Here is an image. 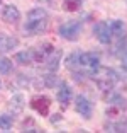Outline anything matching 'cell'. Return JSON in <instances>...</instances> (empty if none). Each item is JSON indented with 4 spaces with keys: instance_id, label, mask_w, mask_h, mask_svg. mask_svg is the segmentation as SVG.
<instances>
[{
    "instance_id": "cell-3",
    "label": "cell",
    "mask_w": 127,
    "mask_h": 133,
    "mask_svg": "<svg viewBox=\"0 0 127 133\" xmlns=\"http://www.w3.org/2000/svg\"><path fill=\"white\" fill-rule=\"evenodd\" d=\"M93 32H95L97 39H98L102 44H108V43H110L112 31H110V26H108L107 22H98L95 26V29H93Z\"/></svg>"
},
{
    "instance_id": "cell-5",
    "label": "cell",
    "mask_w": 127,
    "mask_h": 133,
    "mask_svg": "<svg viewBox=\"0 0 127 133\" xmlns=\"http://www.w3.org/2000/svg\"><path fill=\"white\" fill-rule=\"evenodd\" d=\"M49 99L46 96H37V97L32 99V108L37 111L41 116H47V111H49Z\"/></svg>"
},
{
    "instance_id": "cell-18",
    "label": "cell",
    "mask_w": 127,
    "mask_h": 133,
    "mask_svg": "<svg viewBox=\"0 0 127 133\" xmlns=\"http://www.w3.org/2000/svg\"><path fill=\"white\" fill-rule=\"evenodd\" d=\"M0 2H2V0H0Z\"/></svg>"
},
{
    "instance_id": "cell-13",
    "label": "cell",
    "mask_w": 127,
    "mask_h": 133,
    "mask_svg": "<svg viewBox=\"0 0 127 133\" xmlns=\"http://www.w3.org/2000/svg\"><path fill=\"white\" fill-rule=\"evenodd\" d=\"M59 56H61V51L56 50V51H51L49 53V63H47V66H49V70H56L58 68V62H59Z\"/></svg>"
},
{
    "instance_id": "cell-10",
    "label": "cell",
    "mask_w": 127,
    "mask_h": 133,
    "mask_svg": "<svg viewBox=\"0 0 127 133\" xmlns=\"http://www.w3.org/2000/svg\"><path fill=\"white\" fill-rule=\"evenodd\" d=\"M71 97H73L71 89L66 87V85H61V89L58 90V101L61 102V104H68V102L71 101Z\"/></svg>"
},
{
    "instance_id": "cell-9",
    "label": "cell",
    "mask_w": 127,
    "mask_h": 133,
    "mask_svg": "<svg viewBox=\"0 0 127 133\" xmlns=\"http://www.w3.org/2000/svg\"><path fill=\"white\" fill-rule=\"evenodd\" d=\"M110 31H112V34L115 36V38H124L125 36V24L122 22V21H119V19H115V21H112L110 24Z\"/></svg>"
},
{
    "instance_id": "cell-1",
    "label": "cell",
    "mask_w": 127,
    "mask_h": 133,
    "mask_svg": "<svg viewBox=\"0 0 127 133\" xmlns=\"http://www.w3.org/2000/svg\"><path fill=\"white\" fill-rule=\"evenodd\" d=\"M80 31H81V24L78 21H69V22L63 24L61 28H59L61 38L68 39V41H76L78 36H80Z\"/></svg>"
},
{
    "instance_id": "cell-12",
    "label": "cell",
    "mask_w": 127,
    "mask_h": 133,
    "mask_svg": "<svg viewBox=\"0 0 127 133\" xmlns=\"http://www.w3.org/2000/svg\"><path fill=\"white\" fill-rule=\"evenodd\" d=\"M15 62L19 63V65H29V63L32 62V53H29V51H20V53L15 55Z\"/></svg>"
},
{
    "instance_id": "cell-8",
    "label": "cell",
    "mask_w": 127,
    "mask_h": 133,
    "mask_svg": "<svg viewBox=\"0 0 127 133\" xmlns=\"http://www.w3.org/2000/svg\"><path fill=\"white\" fill-rule=\"evenodd\" d=\"M24 104H26V102H24V96L22 94H15L10 99V102H9V109H10L14 114H20L22 109H24Z\"/></svg>"
},
{
    "instance_id": "cell-17",
    "label": "cell",
    "mask_w": 127,
    "mask_h": 133,
    "mask_svg": "<svg viewBox=\"0 0 127 133\" xmlns=\"http://www.w3.org/2000/svg\"><path fill=\"white\" fill-rule=\"evenodd\" d=\"M122 68H124V70L127 72V55H125V56L122 58Z\"/></svg>"
},
{
    "instance_id": "cell-4",
    "label": "cell",
    "mask_w": 127,
    "mask_h": 133,
    "mask_svg": "<svg viewBox=\"0 0 127 133\" xmlns=\"http://www.w3.org/2000/svg\"><path fill=\"white\" fill-rule=\"evenodd\" d=\"M75 109H76L81 116L90 118L92 116V102H90L86 97H83V96H78L76 102H75Z\"/></svg>"
},
{
    "instance_id": "cell-15",
    "label": "cell",
    "mask_w": 127,
    "mask_h": 133,
    "mask_svg": "<svg viewBox=\"0 0 127 133\" xmlns=\"http://www.w3.org/2000/svg\"><path fill=\"white\" fill-rule=\"evenodd\" d=\"M12 70V62L9 58H0V74H10Z\"/></svg>"
},
{
    "instance_id": "cell-6",
    "label": "cell",
    "mask_w": 127,
    "mask_h": 133,
    "mask_svg": "<svg viewBox=\"0 0 127 133\" xmlns=\"http://www.w3.org/2000/svg\"><path fill=\"white\" fill-rule=\"evenodd\" d=\"M2 19H4L5 22H9V24H15L17 21L20 19L19 9H17L15 5H7V7L4 9V12H2Z\"/></svg>"
},
{
    "instance_id": "cell-7",
    "label": "cell",
    "mask_w": 127,
    "mask_h": 133,
    "mask_svg": "<svg viewBox=\"0 0 127 133\" xmlns=\"http://www.w3.org/2000/svg\"><path fill=\"white\" fill-rule=\"evenodd\" d=\"M19 44V39L14 36H7V34H0V53H7V51L14 50Z\"/></svg>"
},
{
    "instance_id": "cell-16",
    "label": "cell",
    "mask_w": 127,
    "mask_h": 133,
    "mask_svg": "<svg viewBox=\"0 0 127 133\" xmlns=\"http://www.w3.org/2000/svg\"><path fill=\"white\" fill-rule=\"evenodd\" d=\"M12 126V118L7 114H2L0 116V130H10Z\"/></svg>"
},
{
    "instance_id": "cell-14",
    "label": "cell",
    "mask_w": 127,
    "mask_h": 133,
    "mask_svg": "<svg viewBox=\"0 0 127 133\" xmlns=\"http://www.w3.org/2000/svg\"><path fill=\"white\" fill-rule=\"evenodd\" d=\"M81 5V0H65V4H63V9L68 12H75L78 10Z\"/></svg>"
},
{
    "instance_id": "cell-11",
    "label": "cell",
    "mask_w": 127,
    "mask_h": 133,
    "mask_svg": "<svg viewBox=\"0 0 127 133\" xmlns=\"http://www.w3.org/2000/svg\"><path fill=\"white\" fill-rule=\"evenodd\" d=\"M27 19H31V21H36V19H47V12L44 10V9H41V7L32 9V10L27 14Z\"/></svg>"
},
{
    "instance_id": "cell-2",
    "label": "cell",
    "mask_w": 127,
    "mask_h": 133,
    "mask_svg": "<svg viewBox=\"0 0 127 133\" xmlns=\"http://www.w3.org/2000/svg\"><path fill=\"white\" fill-rule=\"evenodd\" d=\"M46 28H47V19H36V21L27 19L26 26H24V31H26L29 36H36V34L44 32Z\"/></svg>"
}]
</instances>
